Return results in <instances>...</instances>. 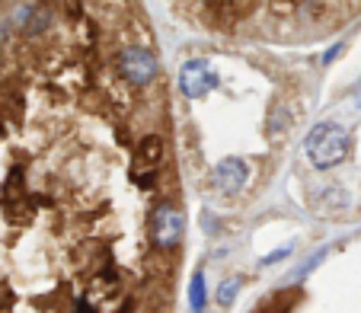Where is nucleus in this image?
Here are the masks:
<instances>
[{
    "mask_svg": "<svg viewBox=\"0 0 361 313\" xmlns=\"http://www.w3.org/2000/svg\"><path fill=\"white\" fill-rule=\"evenodd\" d=\"M291 300H298V291H279L269 304H262L259 313H288V307H291Z\"/></svg>",
    "mask_w": 361,
    "mask_h": 313,
    "instance_id": "1a4fd4ad",
    "label": "nucleus"
},
{
    "mask_svg": "<svg viewBox=\"0 0 361 313\" xmlns=\"http://www.w3.org/2000/svg\"><path fill=\"white\" fill-rule=\"evenodd\" d=\"M183 233H185V214L170 202L157 204V211L150 214V240H154V246L166 252L183 243Z\"/></svg>",
    "mask_w": 361,
    "mask_h": 313,
    "instance_id": "20e7f679",
    "label": "nucleus"
},
{
    "mask_svg": "<svg viewBox=\"0 0 361 313\" xmlns=\"http://www.w3.org/2000/svg\"><path fill=\"white\" fill-rule=\"evenodd\" d=\"M281 4H298V16L307 26L310 39L361 16V0H281Z\"/></svg>",
    "mask_w": 361,
    "mask_h": 313,
    "instance_id": "f257e3e1",
    "label": "nucleus"
},
{
    "mask_svg": "<svg viewBox=\"0 0 361 313\" xmlns=\"http://www.w3.org/2000/svg\"><path fill=\"white\" fill-rule=\"evenodd\" d=\"M135 160H137V166H147V170L160 166L166 160V141L157 135V131L144 135L141 141L135 144Z\"/></svg>",
    "mask_w": 361,
    "mask_h": 313,
    "instance_id": "0eeeda50",
    "label": "nucleus"
},
{
    "mask_svg": "<svg viewBox=\"0 0 361 313\" xmlns=\"http://www.w3.org/2000/svg\"><path fill=\"white\" fill-rule=\"evenodd\" d=\"M288 252H291V246H285V250H275L272 256L262 259V262H266V266H272V262H279V259H281V256H288Z\"/></svg>",
    "mask_w": 361,
    "mask_h": 313,
    "instance_id": "9b49d317",
    "label": "nucleus"
},
{
    "mask_svg": "<svg viewBox=\"0 0 361 313\" xmlns=\"http://www.w3.org/2000/svg\"><path fill=\"white\" fill-rule=\"evenodd\" d=\"M218 90V74L204 58H192V61L183 64L179 70V93L185 99H204V96Z\"/></svg>",
    "mask_w": 361,
    "mask_h": 313,
    "instance_id": "39448f33",
    "label": "nucleus"
},
{
    "mask_svg": "<svg viewBox=\"0 0 361 313\" xmlns=\"http://www.w3.org/2000/svg\"><path fill=\"white\" fill-rule=\"evenodd\" d=\"M304 150H307V160L317 166V170H329V166L342 164L352 150V137L342 125L336 122H323L317 125L304 141Z\"/></svg>",
    "mask_w": 361,
    "mask_h": 313,
    "instance_id": "f03ea898",
    "label": "nucleus"
},
{
    "mask_svg": "<svg viewBox=\"0 0 361 313\" xmlns=\"http://www.w3.org/2000/svg\"><path fill=\"white\" fill-rule=\"evenodd\" d=\"M189 307L195 313L204 310V272L192 275V285H189Z\"/></svg>",
    "mask_w": 361,
    "mask_h": 313,
    "instance_id": "6e6552de",
    "label": "nucleus"
},
{
    "mask_svg": "<svg viewBox=\"0 0 361 313\" xmlns=\"http://www.w3.org/2000/svg\"><path fill=\"white\" fill-rule=\"evenodd\" d=\"M250 176H252V170L246 160H240V156H224L212 170V185L221 195H240V192L246 189V183H250Z\"/></svg>",
    "mask_w": 361,
    "mask_h": 313,
    "instance_id": "423d86ee",
    "label": "nucleus"
},
{
    "mask_svg": "<svg viewBox=\"0 0 361 313\" xmlns=\"http://www.w3.org/2000/svg\"><path fill=\"white\" fill-rule=\"evenodd\" d=\"M237 291H240V281H237V278H227L224 285L218 288V304H221V307H231L233 297H237Z\"/></svg>",
    "mask_w": 361,
    "mask_h": 313,
    "instance_id": "9d476101",
    "label": "nucleus"
},
{
    "mask_svg": "<svg viewBox=\"0 0 361 313\" xmlns=\"http://www.w3.org/2000/svg\"><path fill=\"white\" fill-rule=\"evenodd\" d=\"M116 70L128 87H150V83L160 77V64L157 55L150 51L147 45H137V42H128L116 51Z\"/></svg>",
    "mask_w": 361,
    "mask_h": 313,
    "instance_id": "7ed1b4c3",
    "label": "nucleus"
}]
</instances>
